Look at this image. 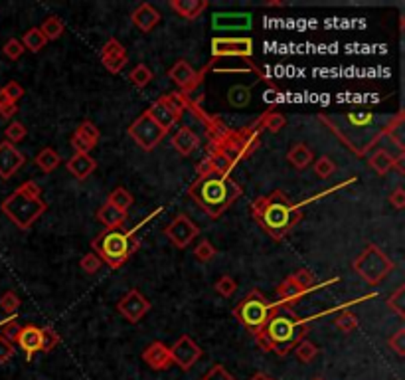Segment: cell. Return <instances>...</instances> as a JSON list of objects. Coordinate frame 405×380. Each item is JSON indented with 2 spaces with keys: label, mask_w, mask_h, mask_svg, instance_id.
I'll return each instance as SVG.
<instances>
[{
  "label": "cell",
  "mask_w": 405,
  "mask_h": 380,
  "mask_svg": "<svg viewBox=\"0 0 405 380\" xmlns=\"http://www.w3.org/2000/svg\"><path fill=\"white\" fill-rule=\"evenodd\" d=\"M186 109H190L206 125V133L210 141L208 155L198 165V171L232 176L237 165L257 151L259 141H261V131H263V127L259 125L257 119L241 129H232L218 117L206 115L202 107L192 104L190 97L186 99Z\"/></svg>",
  "instance_id": "6da1fadb"
},
{
  "label": "cell",
  "mask_w": 405,
  "mask_h": 380,
  "mask_svg": "<svg viewBox=\"0 0 405 380\" xmlns=\"http://www.w3.org/2000/svg\"><path fill=\"white\" fill-rule=\"evenodd\" d=\"M251 218L273 240H283L303 220L301 204L289 200L283 190H273L265 196H257L251 206Z\"/></svg>",
  "instance_id": "7a4b0ae2"
},
{
  "label": "cell",
  "mask_w": 405,
  "mask_h": 380,
  "mask_svg": "<svg viewBox=\"0 0 405 380\" xmlns=\"http://www.w3.org/2000/svg\"><path fill=\"white\" fill-rule=\"evenodd\" d=\"M308 319L295 315L291 307L279 303V307L271 315L267 325L255 333L254 339L263 353H275L277 357H287L293 348L306 339Z\"/></svg>",
  "instance_id": "3957f363"
},
{
  "label": "cell",
  "mask_w": 405,
  "mask_h": 380,
  "mask_svg": "<svg viewBox=\"0 0 405 380\" xmlns=\"http://www.w3.org/2000/svg\"><path fill=\"white\" fill-rule=\"evenodd\" d=\"M243 189L232 176H221L208 171H198L196 180L190 185L188 196L202 208L210 218H220L221 214L241 198Z\"/></svg>",
  "instance_id": "277c9868"
},
{
  "label": "cell",
  "mask_w": 405,
  "mask_h": 380,
  "mask_svg": "<svg viewBox=\"0 0 405 380\" xmlns=\"http://www.w3.org/2000/svg\"><path fill=\"white\" fill-rule=\"evenodd\" d=\"M0 210L18 230H30L36 220L46 214L48 204L42 198L40 185L36 180H26L2 200Z\"/></svg>",
  "instance_id": "5b68a950"
},
{
  "label": "cell",
  "mask_w": 405,
  "mask_h": 380,
  "mask_svg": "<svg viewBox=\"0 0 405 380\" xmlns=\"http://www.w3.org/2000/svg\"><path fill=\"white\" fill-rule=\"evenodd\" d=\"M135 230H103L91 242V252L97 254L103 263L119 270L125 265L138 248L135 238Z\"/></svg>",
  "instance_id": "8992f818"
},
{
  "label": "cell",
  "mask_w": 405,
  "mask_h": 380,
  "mask_svg": "<svg viewBox=\"0 0 405 380\" xmlns=\"http://www.w3.org/2000/svg\"><path fill=\"white\" fill-rule=\"evenodd\" d=\"M277 307H279V301H269L261 292L254 289L234 307V317L251 335H255L267 325V321Z\"/></svg>",
  "instance_id": "52a82bcc"
},
{
  "label": "cell",
  "mask_w": 405,
  "mask_h": 380,
  "mask_svg": "<svg viewBox=\"0 0 405 380\" xmlns=\"http://www.w3.org/2000/svg\"><path fill=\"white\" fill-rule=\"evenodd\" d=\"M352 270L368 285H378V283H382L395 270V263L386 256V252L380 246L368 244L358 254V258L352 261Z\"/></svg>",
  "instance_id": "ba28073f"
},
{
  "label": "cell",
  "mask_w": 405,
  "mask_h": 380,
  "mask_svg": "<svg viewBox=\"0 0 405 380\" xmlns=\"http://www.w3.org/2000/svg\"><path fill=\"white\" fill-rule=\"evenodd\" d=\"M186 95L180 91H169L164 95H160L154 104L147 109L151 113V117L158 123L167 133L170 129L180 121L182 113L186 111Z\"/></svg>",
  "instance_id": "9c48e42d"
},
{
  "label": "cell",
  "mask_w": 405,
  "mask_h": 380,
  "mask_svg": "<svg viewBox=\"0 0 405 380\" xmlns=\"http://www.w3.org/2000/svg\"><path fill=\"white\" fill-rule=\"evenodd\" d=\"M127 135L133 139L143 151H147V153H149V151H152V149H156V147H158V143L167 137V131H164L158 123L152 119L149 111H143V113L136 117L135 121L129 125Z\"/></svg>",
  "instance_id": "30bf717a"
},
{
  "label": "cell",
  "mask_w": 405,
  "mask_h": 380,
  "mask_svg": "<svg viewBox=\"0 0 405 380\" xmlns=\"http://www.w3.org/2000/svg\"><path fill=\"white\" fill-rule=\"evenodd\" d=\"M204 351L200 345L190 337V335H180L176 339V343L170 346V357H172V364H176L180 370H192L196 363L202 359Z\"/></svg>",
  "instance_id": "8fae6325"
},
{
  "label": "cell",
  "mask_w": 405,
  "mask_h": 380,
  "mask_svg": "<svg viewBox=\"0 0 405 380\" xmlns=\"http://www.w3.org/2000/svg\"><path fill=\"white\" fill-rule=\"evenodd\" d=\"M212 46V58H245V60H251L254 56V40L251 38H221V36H216L212 38L210 42Z\"/></svg>",
  "instance_id": "7c38bea8"
},
{
  "label": "cell",
  "mask_w": 405,
  "mask_h": 380,
  "mask_svg": "<svg viewBox=\"0 0 405 380\" xmlns=\"http://www.w3.org/2000/svg\"><path fill=\"white\" fill-rule=\"evenodd\" d=\"M208 69H210V66H206L204 71H196L186 60H178V62H174L172 68L169 69V78L178 86L182 95L190 97V95L200 87V84H202L204 80V73H206Z\"/></svg>",
  "instance_id": "4fadbf2b"
},
{
  "label": "cell",
  "mask_w": 405,
  "mask_h": 380,
  "mask_svg": "<svg viewBox=\"0 0 405 380\" xmlns=\"http://www.w3.org/2000/svg\"><path fill=\"white\" fill-rule=\"evenodd\" d=\"M164 236L172 242V246H176L178 250H184V248H188L190 244L200 236V228L190 220V216L176 214L170 220V224L167 226Z\"/></svg>",
  "instance_id": "5bb4252c"
},
{
  "label": "cell",
  "mask_w": 405,
  "mask_h": 380,
  "mask_svg": "<svg viewBox=\"0 0 405 380\" xmlns=\"http://www.w3.org/2000/svg\"><path fill=\"white\" fill-rule=\"evenodd\" d=\"M117 311L129 323H138L147 313L151 311V301L138 289H129L117 303Z\"/></svg>",
  "instance_id": "9a60e30c"
},
{
  "label": "cell",
  "mask_w": 405,
  "mask_h": 380,
  "mask_svg": "<svg viewBox=\"0 0 405 380\" xmlns=\"http://www.w3.org/2000/svg\"><path fill=\"white\" fill-rule=\"evenodd\" d=\"M101 64L109 73H121V69L129 64L127 48L119 42L117 38H109L101 48Z\"/></svg>",
  "instance_id": "2e32d148"
},
{
  "label": "cell",
  "mask_w": 405,
  "mask_h": 380,
  "mask_svg": "<svg viewBox=\"0 0 405 380\" xmlns=\"http://www.w3.org/2000/svg\"><path fill=\"white\" fill-rule=\"evenodd\" d=\"M26 163V156L16 149V145L8 141H0V178L10 180Z\"/></svg>",
  "instance_id": "e0dca14e"
},
{
  "label": "cell",
  "mask_w": 405,
  "mask_h": 380,
  "mask_svg": "<svg viewBox=\"0 0 405 380\" xmlns=\"http://www.w3.org/2000/svg\"><path fill=\"white\" fill-rule=\"evenodd\" d=\"M254 16L249 12H216L212 16L214 30H251Z\"/></svg>",
  "instance_id": "ac0fdd59"
},
{
  "label": "cell",
  "mask_w": 405,
  "mask_h": 380,
  "mask_svg": "<svg viewBox=\"0 0 405 380\" xmlns=\"http://www.w3.org/2000/svg\"><path fill=\"white\" fill-rule=\"evenodd\" d=\"M14 343L26 355V361H32L36 353H42V329L34 325V323L22 325L20 331H18Z\"/></svg>",
  "instance_id": "d6986e66"
},
{
  "label": "cell",
  "mask_w": 405,
  "mask_h": 380,
  "mask_svg": "<svg viewBox=\"0 0 405 380\" xmlns=\"http://www.w3.org/2000/svg\"><path fill=\"white\" fill-rule=\"evenodd\" d=\"M143 361L145 364L156 370V372H162V370H169L172 366V357H170V346H167L162 341H154L151 345L147 346L143 351Z\"/></svg>",
  "instance_id": "ffe728a7"
},
{
  "label": "cell",
  "mask_w": 405,
  "mask_h": 380,
  "mask_svg": "<svg viewBox=\"0 0 405 380\" xmlns=\"http://www.w3.org/2000/svg\"><path fill=\"white\" fill-rule=\"evenodd\" d=\"M160 12L149 4V2H143V4H138L135 10H133V14H131V22L136 26V30H140L143 34H149L152 32L158 24H160Z\"/></svg>",
  "instance_id": "44dd1931"
},
{
  "label": "cell",
  "mask_w": 405,
  "mask_h": 380,
  "mask_svg": "<svg viewBox=\"0 0 405 380\" xmlns=\"http://www.w3.org/2000/svg\"><path fill=\"white\" fill-rule=\"evenodd\" d=\"M368 165H370V169L378 176H386L393 169H397L400 173H404L402 156H393L386 149H376L370 155V158H368Z\"/></svg>",
  "instance_id": "7402d4cb"
},
{
  "label": "cell",
  "mask_w": 405,
  "mask_h": 380,
  "mask_svg": "<svg viewBox=\"0 0 405 380\" xmlns=\"http://www.w3.org/2000/svg\"><path fill=\"white\" fill-rule=\"evenodd\" d=\"M66 167H68L69 174H71L73 178H77V180H85L87 176H91V174L95 173V169H97V161H95L91 155L73 153L71 158H68Z\"/></svg>",
  "instance_id": "603a6c76"
},
{
  "label": "cell",
  "mask_w": 405,
  "mask_h": 380,
  "mask_svg": "<svg viewBox=\"0 0 405 380\" xmlns=\"http://www.w3.org/2000/svg\"><path fill=\"white\" fill-rule=\"evenodd\" d=\"M169 6L184 20H198L210 8L208 0H170Z\"/></svg>",
  "instance_id": "cb8c5ba5"
},
{
  "label": "cell",
  "mask_w": 405,
  "mask_h": 380,
  "mask_svg": "<svg viewBox=\"0 0 405 380\" xmlns=\"http://www.w3.org/2000/svg\"><path fill=\"white\" fill-rule=\"evenodd\" d=\"M95 218H97L99 224L105 226V230H123V226L127 224V220H129V216L125 212L111 206L109 202L99 206V210L95 212Z\"/></svg>",
  "instance_id": "d4e9b609"
},
{
  "label": "cell",
  "mask_w": 405,
  "mask_h": 380,
  "mask_svg": "<svg viewBox=\"0 0 405 380\" xmlns=\"http://www.w3.org/2000/svg\"><path fill=\"white\" fill-rule=\"evenodd\" d=\"M172 147L180 153V155L190 156L198 147H200V137L190 129V127H180L174 137H172Z\"/></svg>",
  "instance_id": "484cf974"
},
{
  "label": "cell",
  "mask_w": 405,
  "mask_h": 380,
  "mask_svg": "<svg viewBox=\"0 0 405 380\" xmlns=\"http://www.w3.org/2000/svg\"><path fill=\"white\" fill-rule=\"evenodd\" d=\"M304 292L303 287H299L295 281H293V277L287 276L279 285H277V295H279V303L281 305H285V307H293V305H297L301 299L304 297Z\"/></svg>",
  "instance_id": "4316f807"
},
{
  "label": "cell",
  "mask_w": 405,
  "mask_h": 380,
  "mask_svg": "<svg viewBox=\"0 0 405 380\" xmlns=\"http://www.w3.org/2000/svg\"><path fill=\"white\" fill-rule=\"evenodd\" d=\"M287 161L291 167H295L297 171H304L306 167H310L315 163V153L312 149H308L304 143H297L289 149Z\"/></svg>",
  "instance_id": "83f0119b"
},
{
  "label": "cell",
  "mask_w": 405,
  "mask_h": 380,
  "mask_svg": "<svg viewBox=\"0 0 405 380\" xmlns=\"http://www.w3.org/2000/svg\"><path fill=\"white\" fill-rule=\"evenodd\" d=\"M60 163H62V156L60 153H56L51 147H46V149H42L34 158V165L42 171V173L50 174L53 173L58 167H60Z\"/></svg>",
  "instance_id": "f1b7e54d"
},
{
  "label": "cell",
  "mask_w": 405,
  "mask_h": 380,
  "mask_svg": "<svg viewBox=\"0 0 405 380\" xmlns=\"http://www.w3.org/2000/svg\"><path fill=\"white\" fill-rule=\"evenodd\" d=\"M38 28H40V32L44 34V38L48 42H56L58 38H62V34L66 32V22L58 16H48L42 22V26H38Z\"/></svg>",
  "instance_id": "f546056e"
},
{
  "label": "cell",
  "mask_w": 405,
  "mask_h": 380,
  "mask_svg": "<svg viewBox=\"0 0 405 380\" xmlns=\"http://www.w3.org/2000/svg\"><path fill=\"white\" fill-rule=\"evenodd\" d=\"M20 42H22L24 50H28V52H32V54H38L40 50H44V48H46V44H48V40L44 38V34L40 32V28H38V26L30 28V30H26Z\"/></svg>",
  "instance_id": "4dcf8cb0"
},
{
  "label": "cell",
  "mask_w": 405,
  "mask_h": 380,
  "mask_svg": "<svg viewBox=\"0 0 405 380\" xmlns=\"http://www.w3.org/2000/svg\"><path fill=\"white\" fill-rule=\"evenodd\" d=\"M75 137H79L84 143H87L91 149H95L97 147V143H99V139H101V133H99V129H97V125L93 121H82L77 125V129H75V133H73Z\"/></svg>",
  "instance_id": "1f68e13d"
},
{
  "label": "cell",
  "mask_w": 405,
  "mask_h": 380,
  "mask_svg": "<svg viewBox=\"0 0 405 380\" xmlns=\"http://www.w3.org/2000/svg\"><path fill=\"white\" fill-rule=\"evenodd\" d=\"M228 104L236 109H243L251 104V89L245 86H234L228 89Z\"/></svg>",
  "instance_id": "d6a6232c"
},
{
  "label": "cell",
  "mask_w": 405,
  "mask_h": 380,
  "mask_svg": "<svg viewBox=\"0 0 405 380\" xmlns=\"http://www.w3.org/2000/svg\"><path fill=\"white\" fill-rule=\"evenodd\" d=\"M154 80V73L147 64H136L135 68L129 71V82L136 87V89H145Z\"/></svg>",
  "instance_id": "836d02e7"
},
{
  "label": "cell",
  "mask_w": 405,
  "mask_h": 380,
  "mask_svg": "<svg viewBox=\"0 0 405 380\" xmlns=\"http://www.w3.org/2000/svg\"><path fill=\"white\" fill-rule=\"evenodd\" d=\"M257 121L263 127V131H269V133H279V131L287 125L285 115L279 113V111H267V113H263Z\"/></svg>",
  "instance_id": "e575fe53"
},
{
  "label": "cell",
  "mask_w": 405,
  "mask_h": 380,
  "mask_svg": "<svg viewBox=\"0 0 405 380\" xmlns=\"http://www.w3.org/2000/svg\"><path fill=\"white\" fill-rule=\"evenodd\" d=\"M107 202L111 204V206H115L121 212H129V208L133 206V194L129 192L127 189H123V187H119L115 189L109 196H107Z\"/></svg>",
  "instance_id": "d590c367"
},
{
  "label": "cell",
  "mask_w": 405,
  "mask_h": 380,
  "mask_svg": "<svg viewBox=\"0 0 405 380\" xmlns=\"http://www.w3.org/2000/svg\"><path fill=\"white\" fill-rule=\"evenodd\" d=\"M334 327H336L340 333H344V335H350V333H354L356 329L360 327V321H358V317H356L352 311L342 309V311L334 317Z\"/></svg>",
  "instance_id": "8d00e7d4"
},
{
  "label": "cell",
  "mask_w": 405,
  "mask_h": 380,
  "mask_svg": "<svg viewBox=\"0 0 405 380\" xmlns=\"http://www.w3.org/2000/svg\"><path fill=\"white\" fill-rule=\"evenodd\" d=\"M293 353H295V357L299 359V363L310 364L317 357H319V346L315 345L312 341H308V339H303L299 345L293 348Z\"/></svg>",
  "instance_id": "74e56055"
},
{
  "label": "cell",
  "mask_w": 405,
  "mask_h": 380,
  "mask_svg": "<svg viewBox=\"0 0 405 380\" xmlns=\"http://www.w3.org/2000/svg\"><path fill=\"white\" fill-rule=\"evenodd\" d=\"M312 169H315V174L321 180H328V178H332L334 173H336V163L332 161V156L322 155L312 163Z\"/></svg>",
  "instance_id": "f35d334b"
},
{
  "label": "cell",
  "mask_w": 405,
  "mask_h": 380,
  "mask_svg": "<svg viewBox=\"0 0 405 380\" xmlns=\"http://www.w3.org/2000/svg\"><path fill=\"white\" fill-rule=\"evenodd\" d=\"M389 311H393L400 319H405V285H400L393 294L388 297Z\"/></svg>",
  "instance_id": "ab89813d"
},
{
  "label": "cell",
  "mask_w": 405,
  "mask_h": 380,
  "mask_svg": "<svg viewBox=\"0 0 405 380\" xmlns=\"http://www.w3.org/2000/svg\"><path fill=\"white\" fill-rule=\"evenodd\" d=\"M20 305H22V301H20L16 292L8 289V292H4V294L0 295V309L6 313V315L14 317L18 309H20Z\"/></svg>",
  "instance_id": "60d3db41"
},
{
  "label": "cell",
  "mask_w": 405,
  "mask_h": 380,
  "mask_svg": "<svg viewBox=\"0 0 405 380\" xmlns=\"http://www.w3.org/2000/svg\"><path fill=\"white\" fill-rule=\"evenodd\" d=\"M216 254H218V250L214 248V244L210 242L208 238L200 240V244L194 248V258L198 259L200 263H208V261H212V259L216 258Z\"/></svg>",
  "instance_id": "b9f144b4"
},
{
  "label": "cell",
  "mask_w": 405,
  "mask_h": 380,
  "mask_svg": "<svg viewBox=\"0 0 405 380\" xmlns=\"http://www.w3.org/2000/svg\"><path fill=\"white\" fill-rule=\"evenodd\" d=\"M62 343L60 333L53 327H42V353H51Z\"/></svg>",
  "instance_id": "7bdbcfd3"
},
{
  "label": "cell",
  "mask_w": 405,
  "mask_h": 380,
  "mask_svg": "<svg viewBox=\"0 0 405 380\" xmlns=\"http://www.w3.org/2000/svg\"><path fill=\"white\" fill-rule=\"evenodd\" d=\"M214 292L220 294L221 297L230 299L232 295L237 292V281L232 276H221L216 283H214Z\"/></svg>",
  "instance_id": "ee69618b"
},
{
  "label": "cell",
  "mask_w": 405,
  "mask_h": 380,
  "mask_svg": "<svg viewBox=\"0 0 405 380\" xmlns=\"http://www.w3.org/2000/svg\"><path fill=\"white\" fill-rule=\"evenodd\" d=\"M291 277H293V281H295L299 287H303L304 292L312 289V287H315V283H317V277H315V274H312L310 270H306V268L297 270L295 274H291Z\"/></svg>",
  "instance_id": "f6af8a7d"
},
{
  "label": "cell",
  "mask_w": 405,
  "mask_h": 380,
  "mask_svg": "<svg viewBox=\"0 0 405 380\" xmlns=\"http://www.w3.org/2000/svg\"><path fill=\"white\" fill-rule=\"evenodd\" d=\"M28 135V129L22 125L20 121H10V125L4 129V141H8V143H20L22 139H26Z\"/></svg>",
  "instance_id": "bcb514c9"
},
{
  "label": "cell",
  "mask_w": 405,
  "mask_h": 380,
  "mask_svg": "<svg viewBox=\"0 0 405 380\" xmlns=\"http://www.w3.org/2000/svg\"><path fill=\"white\" fill-rule=\"evenodd\" d=\"M79 268L84 270L87 276H93V274H97L99 270L103 268V261L99 259L97 254H93V252H87L84 258L79 259Z\"/></svg>",
  "instance_id": "7dc6e473"
},
{
  "label": "cell",
  "mask_w": 405,
  "mask_h": 380,
  "mask_svg": "<svg viewBox=\"0 0 405 380\" xmlns=\"http://www.w3.org/2000/svg\"><path fill=\"white\" fill-rule=\"evenodd\" d=\"M24 52H26V50H24V46H22V42H20L18 38H10V40H6V42H4V46H2V54H4L8 60H12V62L20 60Z\"/></svg>",
  "instance_id": "c3c4849f"
},
{
  "label": "cell",
  "mask_w": 405,
  "mask_h": 380,
  "mask_svg": "<svg viewBox=\"0 0 405 380\" xmlns=\"http://www.w3.org/2000/svg\"><path fill=\"white\" fill-rule=\"evenodd\" d=\"M20 323L16 321V317H8L4 323H2V327H0V337H4L6 341H10V343H14L16 341V335L18 331H20Z\"/></svg>",
  "instance_id": "681fc988"
},
{
  "label": "cell",
  "mask_w": 405,
  "mask_h": 380,
  "mask_svg": "<svg viewBox=\"0 0 405 380\" xmlns=\"http://www.w3.org/2000/svg\"><path fill=\"white\" fill-rule=\"evenodd\" d=\"M18 113V104H14L10 97L4 95V91L0 89V117L2 119H12Z\"/></svg>",
  "instance_id": "f907efd6"
},
{
  "label": "cell",
  "mask_w": 405,
  "mask_h": 380,
  "mask_svg": "<svg viewBox=\"0 0 405 380\" xmlns=\"http://www.w3.org/2000/svg\"><path fill=\"white\" fill-rule=\"evenodd\" d=\"M202 380H237L223 364H214L206 375L202 377Z\"/></svg>",
  "instance_id": "816d5d0a"
},
{
  "label": "cell",
  "mask_w": 405,
  "mask_h": 380,
  "mask_svg": "<svg viewBox=\"0 0 405 380\" xmlns=\"http://www.w3.org/2000/svg\"><path fill=\"white\" fill-rule=\"evenodd\" d=\"M389 348H393V353L397 357H405V329H397L388 341Z\"/></svg>",
  "instance_id": "f5cc1de1"
},
{
  "label": "cell",
  "mask_w": 405,
  "mask_h": 380,
  "mask_svg": "<svg viewBox=\"0 0 405 380\" xmlns=\"http://www.w3.org/2000/svg\"><path fill=\"white\" fill-rule=\"evenodd\" d=\"M0 89H2V91H4V95H6V97H10L14 104H18V102L26 95V89L20 86L18 82H8L6 86L0 87Z\"/></svg>",
  "instance_id": "db71d44e"
},
{
  "label": "cell",
  "mask_w": 405,
  "mask_h": 380,
  "mask_svg": "<svg viewBox=\"0 0 405 380\" xmlns=\"http://www.w3.org/2000/svg\"><path fill=\"white\" fill-rule=\"evenodd\" d=\"M388 202L395 210H404L405 208V189L404 187H395V189L389 192Z\"/></svg>",
  "instance_id": "11a10c76"
},
{
  "label": "cell",
  "mask_w": 405,
  "mask_h": 380,
  "mask_svg": "<svg viewBox=\"0 0 405 380\" xmlns=\"http://www.w3.org/2000/svg\"><path fill=\"white\" fill-rule=\"evenodd\" d=\"M16 348H14V343L6 341L4 337H0V364H6L12 357H14Z\"/></svg>",
  "instance_id": "9f6ffc18"
},
{
  "label": "cell",
  "mask_w": 405,
  "mask_h": 380,
  "mask_svg": "<svg viewBox=\"0 0 405 380\" xmlns=\"http://www.w3.org/2000/svg\"><path fill=\"white\" fill-rule=\"evenodd\" d=\"M249 380H275L273 377H269V375H265V372H255L254 377Z\"/></svg>",
  "instance_id": "6f0895ef"
},
{
  "label": "cell",
  "mask_w": 405,
  "mask_h": 380,
  "mask_svg": "<svg viewBox=\"0 0 405 380\" xmlns=\"http://www.w3.org/2000/svg\"><path fill=\"white\" fill-rule=\"evenodd\" d=\"M317 380H319V379H317Z\"/></svg>",
  "instance_id": "680465c9"
}]
</instances>
